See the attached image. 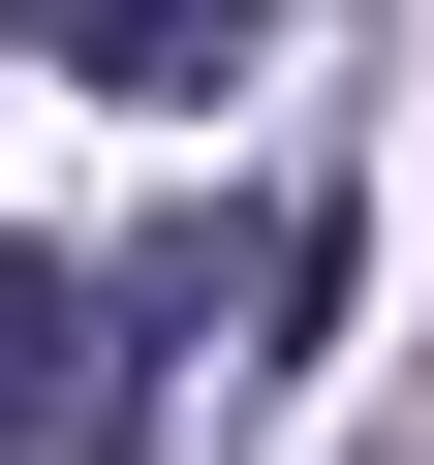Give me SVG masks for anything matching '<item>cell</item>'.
<instances>
[{
  "mask_svg": "<svg viewBox=\"0 0 434 465\" xmlns=\"http://www.w3.org/2000/svg\"><path fill=\"white\" fill-rule=\"evenodd\" d=\"M155 434V311L124 249H0V465H124Z\"/></svg>",
  "mask_w": 434,
  "mask_h": 465,
  "instance_id": "1",
  "label": "cell"
},
{
  "mask_svg": "<svg viewBox=\"0 0 434 465\" xmlns=\"http://www.w3.org/2000/svg\"><path fill=\"white\" fill-rule=\"evenodd\" d=\"M63 63H94V94H217V63H249V0H63Z\"/></svg>",
  "mask_w": 434,
  "mask_h": 465,
  "instance_id": "2",
  "label": "cell"
},
{
  "mask_svg": "<svg viewBox=\"0 0 434 465\" xmlns=\"http://www.w3.org/2000/svg\"><path fill=\"white\" fill-rule=\"evenodd\" d=\"M0 32H32V0H0Z\"/></svg>",
  "mask_w": 434,
  "mask_h": 465,
  "instance_id": "3",
  "label": "cell"
}]
</instances>
